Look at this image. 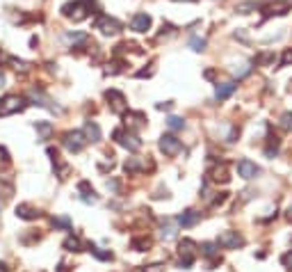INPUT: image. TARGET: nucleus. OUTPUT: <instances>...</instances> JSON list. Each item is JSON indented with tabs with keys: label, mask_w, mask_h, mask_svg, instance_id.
I'll return each instance as SVG.
<instances>
[{
	"label": "nucleus",
	"mask_w": 292,
	"mask_h": 272,
	"mask_svg": "<svg viewBox=\"0 0 292 272\" xmlns=\"http://www.w3.org/2000/svg\"><path fill=\"white\" fill-rule=\"evenodd\" d=\"M132 247L137 249V252H144V249H149L151 247V240L149 238H141V240H132Z\"/></svg>",
	"instance_id": "33"
},
{
	"label": "nucleus",
	"mask_w": 292,
	"mask_h": 272,
	"mask_svg": "<svg viewBox=\"0 0 292 272\" xmlns=\"http://www.w3.org/2000/svg\"><path fill=\"white\" fill-rule=\"evenodd\" d=\"M210 179L212 181H217V183H228L231 181V176H228V167L226 165H219V167H214V169H210Z\"/></svg>",
	"instance_id": "17"
},
{
	"label": "nucleus",
	"mask_w": 292,
	"mask_h": 272,
	"mask_svg": "<svg viewBox=\"0 0 292 272\" xmlns=\"http://www.w3.org/2000/svg\"><path fill=\"white\" fill-rule=\"evenodd\" d=\"M276 151H278V138H269V147L265 149V153H267V158H272L276 156Z\"/></svg>",
	"instance_id": "31"
},
{
	"label": "nucleus",
	"mask_w": 292,
	"mask_h": 272,
	"mask_svg": "<svg viewBox=\"0 0 292 272\" xmlns=\"http://www.w3.org/2000/svg\"><path fill=\"white\" fill-rule=\"evenodd\" d=\"M233 92H235V83H222L214 89V98H217V101H226Z\"/></svg>",
	"instance_id": "16"
},
{
	"label": "nucleus",
	"mask_w": 292,
	"mask_h": 272,
	"mask_svg": "<svg viewBox=\"0 0 292 272\" xmlns=\"http://www.w3.org/2000/svg\"><path fill=\"white\" fill-rule=\"evenodd\" d=\"M160 151H162L164 156L173 158L182 151V144H180V140L173 138V135H162V138H160Z\"/></svg>",
	"instance_id": "6"
},
{
	"label": "nucleus",
	"mask_w": 292,
	"mask_h": 272,
	"mask_svg": "<svg viewBox=\"0 0 292 272\" xmlns=\"http://www.w3.org/2000/svg\"><path fill=\"white\" fill-rule=\"evenodd\" d=\"M178 220H164V224H162V238L164 240H171L173 235H176V229H178Z\"/></svg>",
	"instance_id": "21"
},
{
	"label": "nucleus",
	"mask_w": 292,
	"mask_h": 272,
	"mask_svg": "<svg viewBox=\"0 0 292 272\" xmlns=\"http://www.w3.org/2000/svg\"><path fill=\"white\" fill-rule=\"evenodd\" d=\"M16 215L21 217V220H36V217H39V211H36V208H32V206H27V203H21V206L16 208Z\"/></svg>",
	"instance_id": "19"
},
{
	"label": "nucleus",
	"mask_w": 292,
	"mask_h": 272,
	"mask_svg": "<svg viewBox=\"0 0 292 272\" xmlns=\"http://www.w3.org/2000/svg\"><path fill=\"white\" fill-rule=\"evenodd\" d=\"M281 126L285 130H292V112H283V115H281Z\"/></svg>",
	"instance_id": "34"
},
{
	"label": "nucleus",
	"mask_w": 292,
	"mask_h": 272,
	"mask_svg": "<svg viewBox=\"0 0 292 272\" xmlns=\"http://www.w3.org/2000/svg\"><path fill=\"white\" fill-rule=\"evenodd\" d=\"M78 190H80V199L85 203H96V199H98V197H96V192L89 188V183H87V181H82V183L78 185Z\"/></svg>",
	"instance_id": "18"
},
{
	"label": "nucleus",
	"mask_w": 292,
	"mask_h": 272,
	"mask_svg": "<svg viewBox=\"0 0 292 272\" xmlns=\"http://www.w3.org/2000/svg\"><path fill=\"white\" fill-rule=\"evenodd\" d=\"M217 245L224 249H237L244 245V238H242L237 231H222L217 238Z\"/></svg>",
	"instance_id": "5"
},
{
	"label": "nucleus",
	"mask_w": 292,
	"mask_h": 272,
	"mask_svg": "<svg viewBox=\"0 0 292 272\" xmlns=\"http://www.w3.org/2000/svg\"><path fill=\"white\" fill-rule=\"evenodd\" d=\"M141 272H164V263H151V265L141 267Z\"/></svg>",
	"instance_id": "35"
},
{
	"label": "nucleus",
	"mask_w": 292,
	"mask_h": 272,
	"mask_svg": "<svg viewBox=\"0 0 292 272\" xmlns=\"http://www.w3.org/2000/svg\"><path fill=\"white\" fill-rule=\"evenodd\" d=\"M30 98L34 101V106H41V108H48V110H53V112H59V108L50 106V98L46 96L41 89H32V92H30Z\"/></svg>",
	"instance_id": "12"
},
{
	"label": "nucleus",
	"mask_w": 292,
	"mask_h": 272,
	"mask_svg": "<svg viewBox=\"0 0 292 272\" xmlns=\"http://www.w3.org/2000/svg\"><path fill=\"white\" fill-rule=\"evenodd\" d=\"M64 249H68V252H82V243L78 235H68L66 240H64Z\"/></svg>",
	"instance_id": "22"
},
{
	"label": "nucleus",
	"mask_w": 292,
	"mask_h": 272,
	"mask_svg": "<svg viewBox=\"0 0 292 272\" xmlns=\"http://www.w3.org/2000/svg\"><path fill=\"white\" fill-rule=\"evenodd\" d=\"M258 7H260L258 3L249 0V3H237V5H235V12H240V14H249V12H256Z\"/></svg>",
	"instance_id": "24"
},
{
	"label": "nucleus",
	"mask_w": 292,
	"mask_h": 272,
	"mask_svg": "<svg viewBox=\"0 0 292 272\" xmlns=\"http://www.w3.org/2000/svg\"><path fill=\"white\" fill-rule=\"evenodd\" d=\"M105 98L110 101V106H112V110L117 112V115H123V112H126V108H128L126 96H123L119 89H107V92H105Z\"/></svg>",
	"instance_id": "8"
},
{
	"label": "nucleus",
	"mask_w": 292,
	"mask_h": 272,
	"mask_svg": "<svg viewBox=\"0 0 292 272\" xmlns=\"http://www.w3.org/2000/svg\"><path fill=\"white\" fill-rule=\"evenodd\" d=\"M178 252H180V267H190L192 263H194V256H196V245L192 243V240H182L180 247H178Z\"/></svg>",
	"instance_id": "7"
},
{
	"label": "nucleus",
	"mask_w": 292,
	"mask_h": 272,
	"mask_svg": "<svg viewBox=\"0 0 292 272\" xmlns=\"http://www.w3.org/2000/svg\"><path fill=\"white\" fill-rule=\"evenodd\" d=\"M12 194H14V185L9 183V181L0 179V206H3L5 201H9V199H12Z\"/></svg>",
	"instance_id": "20"
},
{
	"label": "nucleus",
	"mask_w": 292,
	"mask_h": 272,
	"mask_svg": "<svg viewBox=\"0 0 292 272\" xmlns=\"http://www.w3.org/2000/svg\"><path fill=\"white\" fill-rule=\"evenodd\" d=\"M27 108V98L18 96V94H7V96L0 98V117H9L16 115V112H23Z\"/></svg>",
	"instance_id": "1"
},
{
	"label": "nucleus",
	"mask_w": 292,
	"mask_h": 272,
	"mask_svg": "<svg viewBox=\"0 0 292 272\" xmlns=\"http://www.w3.org/2000/svg\"><path fill=\"white\" fill-rule=\"evenodd\" d=\"M151 14H146V12H139V14L132 16L130 21V30H135V32H146V30H151Z\"/></svg>",
	"instance_id": "9"
},
{
	"label": "nucleus",
	"mask_w": 292,
	"mask_h": 272,
	"mask_svg": "<svg viewBox=\"0 0 292 272\" xmlns=\"http://www.w3.org/2000/svg\"><path fill=\"white\" fill-rule=\"evenodd\" d=\"M7 165H9V153L7 149L0 147V167H7Z\"/></svg>",
	"instance_id": "36"
},
{
	"label": "nucleus",
	"mask_w": 292,
	"mask_h": 272,
	"mask_svg": "<svg viewBox=\"0 0 292 272\" xmlns=\"http://www.w3.org/2000/svg\"><path fill=\"white\" fill-rule=\"evenodd\" d=\"M281 64H283V66L292 64V48H287V51L283 53V57H281Z\"/></svg>",
	"instance_id": "38"
},
{
	"label": "nucleus",
	"mask_w": 292,
	"mask_h": 272,
	"mask_svg": "<svg viewBox=\"0 0 292 272\" xmlns=\"http://www.w3.org/2000/svg\"><path fill=\"white\" fill-rule=\"evenodd\" d=\"M114 140H117L121 147H126L128 151H139V149H141V140L137 138L135 133H130V130L117 128V130H114Z\"/></svg>",
	"instance_id": "2"
},
{
	"label": "nucleus",
	"mask_w": 292,
	"mask_h": 272,
	"mask_svg": "<svg viewBox=\"0 0 292 272\" xmlns=\"http://www.w3.org/2000/svg\"><path fill=\"white\" fill-rule=\"evenodd\" d=\"M3 83H5V76H3V74H0V87H3Z\"/></svg>",
	"instance_id": "41"
},
{
	"label": "nucleus",
	"mask_w": 292,
	"mask_h": 272,
	"mask_svg": "<svg viewBox=\"0 0 292 272\" xmlns=\"http://www.w3.org/2000/svg\"><path fill=\"white\" fill-rule=\"evenodd\" d=\"M274 3H290V0H274Z\"/></svg>",
	"instance_id": "42"
},
{
	"label": "nucleus",
	"mask_w": 292,
	"mask_h": 272,
	"mask_svg": "<svg viewBox=\"0 0 292 272\" xmlns=\"http://www.w3.org/2000/svg\"><path fill=\"white\" fill-rule=\"evenodd\" d=\"M274 60H276V57H274V53H260V55L256 57V64L267 66V64H272Z\"/></svg>",
	"instance_id": "27"
},
{
	"label": "nucleus",
	"mask_w": 292,
	"mask_h": 272,
	"mask_svg": "<svg viewBox=\"0 0 292 272\" xmlns=\"http://www.w3.org/2000/svg\"><path fill=\"white\" fill-rule=\"evenodd\" d=\"M89 252L94 254V256H98L100 261H112V252H103L100 247H94V245L89 247Z\"/></svg>",
	"instance_id": "28"
},
{
	"label": "nucleus",
	"mask_w": 292,
	"mask_h": 272,
	"mask_svg": "<svg viewBox=\"0 0 292 272\" xmlns=\"http://www.w3.org/2000/svg\"><path fill=\"white\" fill-rule=\"evenodd\" d=\"M48 156L53 158V165H59V156H57V151L55 149H48ZM66 174H68V165H62L59 167V179H66Z\"/></svg>",
	"instance_id": "23"
},
{
	"label": "nucleus",
	"mask_w": 292,
	"mask_h": 272,
	"mask_svg": "<svg viewBox=\"0 0 292 272\" xmlns=\"http://www.w3.org/2000/svg\"><path fill=\"white\" fill-rule=\"evenodd\" d=\"M85 138H87V142H98L100 140V128H98V124L96 121H85Z\"/></svg>",
	"instance_id": "14"
},
{
	"label": "nucleus",
	"mask_w": 292,
	"mask_h": 272,
	"mask_svg": "<svg viewBox=\"0 0 292 272\" xmlns=\"http://www.w3.org/2000/svg\"><path fill=\"white\" fill-rule=\"evenodd\" d=\"M126 126L128 130H139L141 126H146L144 112H126Z\"/></svg>",
	"instance_id": "10"
},
{
	"label": "nucleus",
	"mask_w": 292,
	"mask_h": 272,
	"mask_svg": "<svg viewBox=\"0 0 292 272\" xmlns=\"http://www.w3.org/2000/svg\"><path fill=\"white\" fill-rule=\"evenodd\" d=\"M281 263L287 267V270H292V252H285V254H283V256H281Z\"/></svg>",
	"instance_id": "37"
},
{
	"label": "nucleus",
	"mask_w": 292,
	"mask_h": 272,
	"mask_svg": "<svg viewBox=\"0 0 292 272\" xmlns=\"http://www.w3.org/2000/svg\"><path fill=\"white\" fill-rule=\"evenodd\" d=\"M53 226H57V229H71V220L68 217H53Z\"/></svg>",
	"instance_id": "32"
},
{
	"label": "nucleus",
	"mask_w": 292,
	"mask_h": 272,
	"mask_svg": "<svg viewBox=\"0 0 292 272\" xmlns=\"http://www.w3.org/2000/svg\"><path fill=\"white\" fill-rule=\"evenodd\" d=\"M96 30H100L105 37H110V35L121 32V23H119L117 19H112V16H107V14H100L98 19H96Z\"/></svg>",
	"instance_id": "4"
},
{
	"label": "nucleus",
	"mask_w": 292,
	"mask_h": 272,
	"mask_svg": "<svg viewBox=\"0 0 292 272\" xmlns=\"http://www.w3.org/2000/svg\"><path fill=\"white\" fill-rule=\"evenodd\" d=\"M217 247H219L217 243H203V245H201V254H203V256L214 258V256H217Z\"/></svg>",
	"instance_id": "26"
},
{
	"label": "nucleus",
	"mask_w": 292,
	"mask_h": 272,
	"mask_svg": "<svg viewBox=\"0 0 292 272\" xmlns=\"http://www.w3.org/2000/svg\"><path fill=\"white\" fill-rule=\"evenodd\" d=\"M171 108V103H158V110H169Z\"/></svg>",
	"instance_id": "39"
},
{
	"label": "nucleus",
	"mask_w": 292,
	"mask_h": 272,
	"mask_svg": "<svg viewBox=\"0 0 292 272\" xmlns=\"http://www.w3.org/2000/svg\"><path fill=\"white\" fill-rule=\"evenodd\" d=\"M62 142L71 153H80L87 144V138H85V133H80V130H68V133H64Z\"/></svg>",
	"instance_id": "3"
},
{
	"label": "nucleus",
	"mask_w": 292,
	"mask_h": 272,
	"mask_svg": "<svg viewBox=\"0 0 292 272\" xmlns=\"http://www.w3.org/2000/svg\"><path fill=\"white\" fill-rule=\"evenodd\" d=\"M290 220H292V206H290Z\"/></svg>",
	"instance_id": "43"
},
{
	"label": "nucleus",
	"mask_w": 292,
	"mask_h": 272,
	"mask_svg": "<svg viewBox=\"0 0 292 272\" xmlns=\"http://www.w3.org/2000/svg\"><path fill=\"white\" fill-rule=\"evenodd\" d=\"M190 48L192 51H196V53H201L205 48V39H201V37H192L190 39Z\"/></svg>",
	"instance_id": "30"
},
{
	"label": "nucleus",
	"mask_w": 292,
	"mask_h": 272,
	"mask_svg": "<svg viewBox=\"0 0 292 272\" xmlns=\"http://www.w3.org/2000/svg\"><path fill=\"white\" fill-rule=\"evenodd\" d=\"M167 126H169L171 130H182V128H185V121H182L180 117H169V119H167Z\"/></svg>",
	"instance_id": "29"
},
{
	"label": "nucleus",
	"mask_w": 292,
	"mask_h": 272,
	"mask_svg": "<svg viewBox=\"0 0 292 272\" xmlns=\"http://www.w3.org/2000/svg\"><path fill=\"white\" fill-rule=\"evenodd\" d=\"M0 272H9V267L5 265V263H0Z\"/></svg>",
	"instance_id": "40"
},
{
	"label": "nucleus",
	"mask_w": 292,
	"mask_h": 272,
	"mask_svg": "<svg viewBox=\"0 0 292 272\" xmlns=\"http://www.w3.org/2000/svg\"><path fill=\"white\" fill-rule=\"evenodd\" d=\"M176 220H178V224H180V226H194L196 222L201 220V213H196V211H185L182 215H178Z\"/></svg>",
	"instance_id": "15"
},
{
	"label": "nucleus",
	"mask_w": 292,
	"mask_h": 272,
	"mask_svg": "<svg viewBox=\"0 0 292 272\" xmlns=\"http://www.w3.org/2000/svg\"><path fill=\"white\" fill-rule=\"evenodd\" d=\"M7 62H9V64H12L16 71H21V74H27V71H30V64H27L25 60H18V57H7Z\"/></svg>",
	"instance_id": "25"
},
{
	"label": "nucleus",
	"mask_w": 292,
	"mask_h": 272,
	"mask_svg": "<svg viewBox=\"0 0 292 272\" xmlns=\"http://www.w3.org/2000/svg\"><path fill=\"white\" fill-rule=\"evenodd\" d=\"M237 172H240L242 179L249 181V179H256V174H258L260 169L251 160H240V162H237Z\"/></svg>",
	"instance_id": "11"
},
{
	"label": "nucleus",
	"mask_w": 292,
	"mask_h": 272,
	"mask_svg": "<svg viewBox=\"0 0 292 272\" xmlns=\"http://www.w3.org/2000/svg\"><path fill=\"white\" fill-rule=\"evenodd\" d=\"M34 128H36V140H41V142L50 140V135L55 133V126L50 121H36Z\"/></svg>",
	"instance_id": "13"
}]
</instances>
